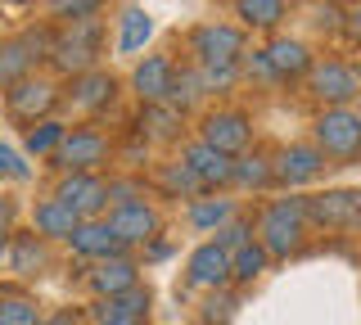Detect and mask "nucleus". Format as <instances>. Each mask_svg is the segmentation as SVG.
<instances>
[{
	"mask_svg": "<svg viewBox=\"0 0 361 325\" xmlns=\"http://www.w3.org/2000/svg\"><path fill=\"white\" fill-rule=\"evenodd\" d=\"M302 235H307V204L302 199H280L257 221V244L271 257H293L302 249Z\"/></svg>",
	"mask_w": 361,
	"mask_h": 325,
	"instance_id": "nucleus-1",
	"label": "nucleus"
},
{
	"mask_svg": "<svg viewBox=\"0 0 361 325\" xmlns=\"http://www.w3.org/2000/svg\"><path fill=\"white\" fill-rule=\"evenodd\" d=\"M45 59L54 63L63 77H77L86 68H95L99 59V18H73V23H63L59 37H50V54Z\"/></svg>",
	"mask_w": 361,
	"mask_h": 325,
	"instance_id": "nucleus-2",
	"label": "nucleus"
},
{
	"mask_svg": "<svg viewBox=\"0 0 361 325\" xmlns=\"http://www.w3.org/2000/svg\"><path fill=\"white\" fill-rule=\"evenodd\" d=\"M312 145L334 163H348V159H361V114L348 104H334V109H321V118L312 122Z\"/></svg>",
	"mask_w": 361,
	"mask_h": 325,
	"instance_id": "nucleus-3",
	"label": "nucleus"
},
{
	"mask_svg": "<svg viewBox=\"0 0 361 325\" xmlns=\"http://www.w3.org/2000/svg\"><path fill=\"white\" fill-rule=\"evenodd\" d=\"M109 154H113V145L104 131L77 127V131H63L59 149L50 154V167H59V172H99L109 163Z\"/></svg>",
	"mask_w": 361,
	"mask_h": 325,
	"instance_id": "nucleus-4",
	"label": "nucleus"
},
{
	"mask_svg": "<svg viewBox=\"0 0 361 325\" xmlns=\"http://www.w3.org/2000/svg\"><path fill=\"white\" fill-rule=\"evenodd\" d=\"M307 95L316 99V104H325V109L353 104V99L361 95L353 63H343V59H312V68H307Z\"/></svg>",
	"mask_w": 361,
	"mask_h": 325,
	"instance_id": "nucleus-5",
	"label": "nucleus"
},
{
	"mask_svg": "<svg viewBox=\"0 0 361 325\" xmlns=\"http://www.w3.org/2000/svg\"><path fill=\"white\" fill-rule=\"evenodd\" d=\"M5 104L18 122H37V118H50L54 104H59V82L54 77H18L14 86H5Z\"/></svg>",
	"mask_w": 361,
	"mask_h": 325,
	"instance_id": "nucleus-6",
	"label": "nucleus"
},
{
	"mask_svg": "<svg viewBox=\"0 0 361 325\" xmlns=\"http://www.w3.org/2000/svg\"><path fill=\"white\" fill-rule=\"evenodd\" d=\"M195 63H240L244 59V27L235 23H199L190 32Z\"/></svg>",
	"mask_w": 361,
	"mask_h": 325,
	"instance_id": "nucleus-7",
	"label": "nucleus"
},
{
	"mask_svg": "<svg viewBox=\"0 0 361 325\" xmlns=\"http://www.w3.org/2000/svg\"><path fill=\"white\" fill-rule=\"evenodd\" d=\"M199 140L235 159V154H244L248 145H253V122H248V114H240V109H212L199 127Z\"/></svg>",
	"mask_w": 361,
	"mask_h": 325,
	"instance_id": "nucleus-8",
	"label": "nucleus"
},
{
	"mask_svg": "<svg viewBox=\"0 0 361 325\" xmlns=\"http://www.w3.org/2000/svg\"><path fill=\"white\" fill-rule=\"evenodd\" d=\"M50 54V37L45 32H23V37L0 41V86H14L18 77H27L37 68V59Z\"/></svg>",
	"mask_w": 361,
	"mask_h": 325,
	"instance_id": "nucleus-9",
	"label": "nucleus"
},
{
	"mask_svg": "<svg viewBox=\"0 0 361 325\" xmlns=\"http://www.w3.org/2000/svg\"><path fill=\"white\" fill-rule=\"evenodd\" d=\"M307 204V221L325 231H348L361 217V190H325V195L302 199Z\"/></svg>",
	"mask_w": 361,
	"mask_h": 325,
	"instance_id": "nucleus-10",
	"label": "nucleus"
},
{
	"mask_svg": "<svg viewBox=\"0 0 361 325\" xmlns=\"http://www.w3.org/2000/svg\"><path fill=\"white\" fill-rule=\"evenodd\" d=\"M54 195L63 199L77 217H99L109 208V181L99 172H63V181Z\"/></svg>",
	"mask_w": 361,
	"mask_h": 325,
	"instance_id": "nucleus-11",
	"label": "nucleus"
},
{
	"mask_svg": "<svg viewBox=\"0 0 361 325\" xmlns=\"http://www.w3.org/2000/svg\"><path fill=\"white\" fill-rule=\"evenodd\" d=\"M325 154L316 145H285V149L271 159V172H276L280 185H307L316 176H325Z\"/></svg>",
	"mask_w": 361,
	"mask_h": 325,
	"instance_id": "nucleus-12",
	"label": "nucleus"
},
{
	"mask_svg": "<svg viewBox=\"0 0 361 325\" xmlns=\"http://www.w3.org/2000/svg\"><path fill=\"white\" fill-rule=\"evenodd\" d=\"M109 226H113V235L122 240V249H127V244H149L154 235H158V208H154V204H145V199H131V204H113Z\"/></svg>",
	"mask_w": 361,
	"mask_h": 325,
	"instance_id": "nucleus-13",
	"label": "nucleus"
},
{
	"mask_svg": "<svg viewBox=\"0 0 361 325\" xmlns=\"http://www.w3.org/2000/svg\"><path fill=\"white\" fill-rule=\"evenodd\" d=\"M172 82H176L172 54H145L131 73V91L140 95V104H163L172 95Z\"/></svg>",
	"mask_w": 361,
	"mask_h": 325,
	"instance_id": "nucleus-14",
	"label": "nucleus"
},
{
	"mask_svg": "<svg viewBox=\"0 0 361 325\" xmlns=\"http://www.w3.org/2000/svg\"><path fill=\"white\" fill-rule=\"evenodd\" d=\"M180 163H185V172L199 181V190L231 185V167H235V159H231V154H221V149H212V145H203V140L185 145V149H180Z\"/></svg>",
	"mask_w": 361,
	"mask_h": 325,
	"instance_id": "nucleus-15",
	"label": "nucleus"
},
{
	"mask_svg": "<svg viewBox=\"0 0 361 325\" xmlns=\"http://www.w3.org/2000/svg\"><path fill=\"white\" fill-rule=\"evenodd\" d=\"M185 285H195V289L231 285V249H221L217 240L199 244V249L190 253V262H185Z\"/></svg>",
	"mask_w": 361,
	"mask_h": 325,
	"instance_id": "nucleus-16",
	"label": "nucleus"
},
{
	"mask_svg": "<svg viewBox=\"0 0 361 325\" xmlns=\"http://www.w3.org/2000/svg\"><path fill=\"white\" fill-rule=\"evenodd\" d=\"M267 68L276 73V82H293V77H307L312 68V50L302 46L298 37H271L267 50H262Z\"/></svg>",
	"mask_w": 361,
	"mask_h": 325,
	"instance_id": "nucleus-17",
	"label": "nucleus"
},
{
	"mask_svg": "<svg viewBox=\"0 0 361 325\" xmlns=\"http://www.w3.org/2000/svg\"><path fill=\"white\" fill-rule=\"evenodd\" d=\"M68 99H73L82 114H99V109H109L113 99H118V77L104 73V68H86L73 77V91H68Z\"/></svg>",
	"mask_w": 361,
	"mask_h": 325,
	"instance_id": "nucleus-18",
	"label": "nucleus"
},
{
	"mask_svg": "<svg viewBox=\"0 0 361 325\" xmlns=\"http://www.w3.org/2000/svg\"><path fill=\"white\" fill-rule=\"evenodd\" d=\"M131 285H140V266H135V257H127V253L99 257L95 271H90V289H95L99 298H113V294H122V289H131Z\"/></svg>",
	"mask_w": 361,
	"mask_h": 325,
	"instance_id": "nucleus-19",
	"label": "nucleus"
},
{
	"mask_svg": "<svg viewBox=\"0 0 361 325\" xmlns=\"http://www.w3.org/2000/svg\"><path fill=\"white\" fill-rule=\"evenodd\" d=\"M68 244H73V253L86 257V262H99V257H109V253H122V240L113 235V226L109 221H95V217L77 221V231L68 235Z\"/></svg>",
	"mask_w": 361,
	"mask_h": 325,
	"instance_id": "nucleus-20",
	"label": "nucleus"
},
{
	"mask_svg": "<svg viewBox=\"0 0 361 325\" xmlns=\"http://www.w3.org/2000/svg\"><path fill=\"white\" fill-rule=\"evenodd\" d=\"M77 212L63 204L59 195H50V199H41L37 204V212H32V226H37V235L41 240H68V235L77 231Z\"/></svg>",
	"mask_w": 361,
	"mask_h": 325,
	"instance_id": "nucleus-21",
	"label": "nucleus"
},
{
	"mask_svg": "<svg viewBox=\"0 0 361 325\" xmlns=\"http://www.w3.org/2000/svg\"><path fill=\"white\" fill-rule=\"evenodd\" d=\"M235 18L244 32H276L289 18V0H235Z\"/></svg>",
	"mask_w": 361,
	"mask_h": 325,
	"instance_id": "nucleus-22",
	"label": "nucleus"
},
{
	"mask_svg": "<svg viewBox=\"0 0 361 325\" xmlns=\"http://www.w3.org/2000/svg\"><path fill=\"white\" fill-rule=\"evenodd\" d=\"M276 181V172H271V159L267 154H235V167H231V185H244V190H267Z\"/></svg>",
	"mask_w": 361,
	"mask_h": 325,
	"instance_id": "nucleus-23",
	"label": "nucleus"
},
{
	"mask_svg": "<svg viewBox=\"0 0 361 325\" xmlns=\"http://www.w3.org/2000/svg\"><path fill=\"white\" fill-rule=\"evenodd\" d=\"M154 37V18L145 14V9H122V18H118V50L122 54H135V50H145V41Z\"/></svg>",
	"mask_w": 361,
	"mask_h": 325,
	"instance_id": "nucleus-24",
	"label": "nucleus"
},
{
	"mask_svg": "<svg viewBox=\"0 0 361 325\" xmlns=\"http://www.w3.org/2000/svg\"><path fill=\"white\" fill-rule=\"evenodd\" d=\"M267 262H271V253L262 249V244H257V240H244L240 249H231V280L253 285V280L267 271Z\"/></svg>",
	"mask_w": 361,
	"mask_h": 325,
	"instance_id": "nucleus-25",
	"label": "nucleus"
},
{
	"mask_svg": "<svg viewBox=\"0 0 361 325\" xmlns=\"http://www.w3.org/2000/svg\"><path fill=\"white\" fill-rule=\"evenodd\" d=\"M231 217H235V204H231V199L199 195L195 204H190V226H195V231H217V226H226Z\"/></svg>",
	"mask_w": 361,
	"mask_h": 325,
	"instance_id": "nucleus-26",
	"label": "nucleus"
},
{
	"mask_svg": "<svg viewBox=\"0 0 361 325\" xmlns=\"http://www.w3.org/2000/svg\"><path fill=\"white\" fill-rule=\"evenodd\" d=\"M99 317H131V321H145V317H149V289L131 285V289H122V294H113V298H99Z\"/></svg>",
	"mask_w": 361,
	"mask_h": 325,
	"instance_id": "nucleus-27",
	"label": "nucleus"
},
{
	"mask_svg": "<svg viewBox=\"0 0 361 325\" xmlns=\"http://www.w3.org/2000/svg\"><path fill=\"white\" fill-rule=\"evenodd\" d=\"M9 266H14L18 276H37L41 266H45V240H41L37 231H32V235H23L14 249H9Z\"/></svg>",
	"mask_w": 361,
	"mask_h": 325,
	"instance_id": "nucleus-28",
	"label": "nucleus"
},
{
	"mask_svg": "<svg viewBox=\"0 0 361 325\" xmlns=\"http://www.w3.org/2000/svg\"><path fill=\"white\" fill-rule=\"evenodd\" d=\"M63 122H54V118H37L27 127V154H37V159H50L54 149H59V140H63Z\"/></svg>",
	"mask_w": 361,
	"mask_h": 325,
	"instance_id": "nucleus-29",
	"label": "nucleus"
},
{
	"mask_svg": "<svg viewBox=\"0 0 361 325\" xmlns=\"http://www.w3.org/2000/svg\"><path fill=\"white\" fill-rule=\"evenodd\" d=\"M176 122H180V109L176 104H145V118H140V127H149L154 136H176Z\"/></svg>",
	"mask_w": 361,
	"mask_h": 325,
	"instance_id": "nucleus-30",
	"label": "nucleus"
},
{
	"mask_svg": "<svg viewBox=\"0 0 361 325\" xmlns=\"http://www.w3.org/2000/svg\"><path fill=\"white\" fill-rule=\"evenodd\" d=\"M0 325H41V307L32 298H0Z\"/></svg>",
	"mask_w": 361,
	"mask_h": 325,
	"instance_id": "nucleus-31",
	"label": "nucleus"
},
{
	"mask_svg": "<svg viewBox=\"0 0 361 325\" xmlns=\"http://www.w3.org/2000/svg\"><path fill=\"white\" fill-rule=\"evenodd\" d=\"M50 5V14L59 18V23H73V18H90L104 9V0H45Z\"/></svg>",
	"mask_w": 361,
	"mask_h": 325,
	"instance_id": "nucleus-32",
	"label": "nucleus"
},
{
	"mask_svg": "<svg viewBox=\"0 0 361 325\" xmlns=\"http://www.w3.org/2000/svg\"><path fill=\"white\" fill-rule=\"evenodd\" d=\"M163 185L172 190V195H195V190H199V181L185 172V163H180V159H176V163H167V172H163Z\"/></svg>",
	"mask_w": 361,
	"mask_h": 325,
	"instance_id": "nucleus-33",
	"label": "nucleus"
},
{
	"mask_svg": "<svg viewBox=\"0 0 361 325\" xmlns=\"http://www.w3.org/2000/svg\"><path fill=\"white\" fill-rule=\"evenodd\" d=\"M0 176H5V181H27L32 176V167L18 159L14 149H9V145H0Z\"/></svg>",
	"mask_w": 361,
	"mask_h": 325,
	"instance_id": "nucleus-34",
	"label": "nucleus"
},
{
	"mask_svg": "<svg viewBox=\"0 0 361 325\" xmlns=\"http://www.w3.org/2000/svg\"><path fill=\"white\" fill-rule=\"evenodd\" d=\"M321 32H330V37H338V23H343V5H334V0H321L316 5V18H312Z\"/></svg>",
	"mask_w": 361,
	"mask_h": 325,
	"instance_id": "nucleus-35",
	"label": "nucleus"
},
{
	"mask_svg": "<svg viewBox=\"0 0 361 325\" xmlns=\"http://www.w3.org/2000/svg\"><path fill=\"white\" fill-rule=\"evenodd\" d=\"M248 235H253V226H248V221H235V217H231L226 226H217V244H221V249H240Z\"/></svg>",
	"mask_w": 361,
	"mask_h": 325,
	"instance_id": "nucleus-36",
	"label": "nucleus"
},
{
	"mask_svg": "<svg viewBox=\"0 0 361 325\" xmlns=\"http://www.w3.org/2000/svg\"><path fill=\"white\" fill-rule=\"evenodd\" d=\"M338 32H343V37H348V41H353V46L361 50V0L343 9V23H338Z\"/></svg>",
	"mask_w": 361,
	"mask_h": 325,
	"instance_id": "nucleus-37",
	"label": "nucleus"
},
{
	"mask_svg": "<svg viewBox=\"0 0 361 325\" xmlns=\"http://www.w3.org/2000/svg\"><path fill=\"white\" fill-rule=\"evenodd\" d=\"M131 199H145L135 181H109V208L113 204H131Z\"/></svg>",
	"mask_w": 361,
	"mask_h": 325,
	"instance_id": "nucleus-38",
	"label": "nucleus"
},
{
	"mask_svg": "<svg viewBox=\"0 0 361 325\" xmlns=\"http://www.w3.org/2000/svg\"><path fill=\"white\" fill-rule=\"evenodd\" d=\"M9 226H14V208H9V204H0V240L9 235Z\"/></svg>",
	"mask_w": 361,
	"mask_h": 325,
	"instance_id": "nucleus-39",
	"label": "nucleus"
},
{
	"mask_svg": "<svg viewBox=\"0 0 361 325\" xmlns=\"http://www.w3.org/2000/svg\"><path fill=\"white\" fill-rule=\"evenodd\" d=\"M41 325H82V321H77L73 312H59V317H50V321H41Z\"/></svg>",
	"mask_w": 361,
	"mask_h": 325,
	"instance_id": "nucleus-40",
	"label": "nucleus"
},
{
	"mask_svg": "<svg viewBox=\"0 0 361 325\" xmlns=\"http://www.w3.org/2000/svg\"><path fill=\"white\" fill-rule=\"evenodd\" d=\"M99 325H145V321H131V317H99Z\"/></svg>",
	"mask_w": 361,
	"mask_h": 325,
	"instance_id": "nucleus-41",
	"label": "nucleus"
},
{
	"mask_svg": "<svg viewBox=\"0 0 361 325\" xmlns=\"http://www.w3.org/2000/svg\"><path fill=\"white\" fill-rule=\"evenodd\" d=\"M353 73H357V86H361V63H357V68H353Z\"/></svg>",
	"mask_w": 361,
	"mask_h": 325,
	"instance_id": "nucleus-42",
	"label": "nucleus"
},
{
	"mask_svg": "<svg viewBox=\"0 0 361 325\" xmlns=\"http://www.w3.org/2000/svg\"><path fill=\"white\" fill-rule=\"evenodd\" d=\"M357 231H361V217H357Z\"/></svg>",
	"mask_w": 361,
	"mask_h": 325,
	"instance_id": "nucleus-43",
	"label": "nucleus"
}]
</instances>
